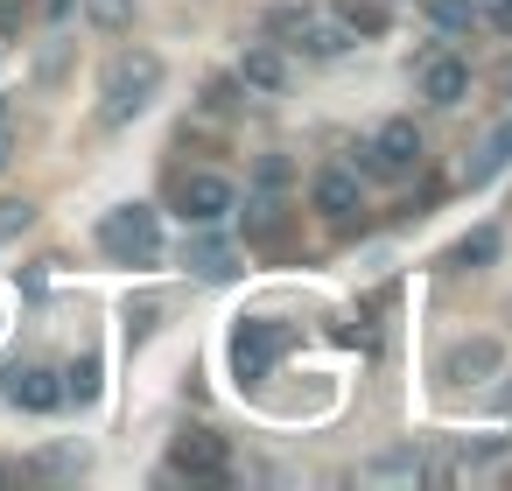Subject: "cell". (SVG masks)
<instances>
[{"instance_id":"obj_28","label":"cell","mask_w":512,"mask_h":491,"mask_svg":"<svg viewBox=\"0 0 512 491\" xmlns=\"http://www.w3.org/2000/svg\"><path fill=\"white\" fill-rule=\"evenodd\" d=\"M15 162V127H8V106H0V169Z\"/></svg>"},{"instance_id":"obj_20","label":"cell","mask_w":512,"mask_h":491,"mask_svg":"<svg viewBox=\"0 0 512 491\" xmlns=\"http://www.w3.org/2000/svg\"><path fill=\"white\" fill-rule=\"evenodd\" d=\"M64 400H78V407H92V400H99V358H92V351L64 372Z\"/></svg>"},{"instance_id":"obj_18","label":"cell","mask_w":512,"mask_h":491,"mask_svg":"<svg viewBox=\"0 0 512 491\" xmlns=\"http://www.w3.org/2000/svg\"><path fill=\"white\" fill-rule=\"evenodd\" d=\"M302 36H309V43H302L309 57H344V50H351V29H344V22H302Z\"/></svg>"},{"instance_id":"obj_19","label":"cell","mask_w":512,"mask_h":491,"mask_svg":"<svg viewBox=\"0 0 512 491\" xmlns=\"http://www.w3.org/2000/svg\"><path fill=\"white\" fill-rule=\"evenodd\" d=\"M337 22H344L351 36H386V8H379V0H344Z\"/></svg>"},{"instance_id":"obj_16","label":"cell","mask_w":512,"mask_h":491,"mask_svg":"<svg viewBox=\"0 0 512 491\" xmlns=\"http://www.w3.org/2000/svg\"><path fill=\"white\" fill-rule=\"evenodd\" d=\"M428 15H435V29H449V36H470V29L484 22L477 0H428Z\"/></svg>"},{"instance_id":"obj_14","label":"cell","mask_w":512,"mask_h":491,"mask_svg":"<svg viewBox=\"0 0 512 491\" xmlns=\"http://www.w3.org/2000/svg\"><path fill=\"white\" fill-rule=\"evenodd\" d=\"M498 246H505V239H498V225H477L470 239H456V246H449V267H456V274H477V267H491V260H498Z\"/></svg>"},{"instance_id":"obj_9","label":"cell","mask_w":512,"mask_h":491,"mask_svg":"<svg viewBox=\"0 0 512 491\" xmlns=\"http://www.w3.org/2000/svg\"><path fill=\"white\" fill-rule=\"evenodd\" d=\"M309 204H316L323 218L351 225V211H358V169H316V183H309Z\"/></svg>"},{"instance_id":"obj_1","label":"cell","mask_w":512,"mask_h":491,"mask_svg":"<svg viewBox=\"0 0 512 491\" xmlns=\"http://www.w3.org/2000/svg\"><path fill=\"white\" fill-rule=\"evenodd\" d=\"M155 92H162V57L155 50H120L106 64V78H99V120L127 127V120H141L155 106Z\"/></svg>"},{"instance_id":"obj_25","label":"cell","mask_w":512,"mask_h":491,"mask_svg":"<svg viewBox=\"0 0 512 491\" xmlns=\"http://www.w3.org/2000/svg\"><path fill=\"white\" fill-rule=\"evenodd\" d=\"M302 22H309V8H274V15H267V36H295Z\"/></svg>"},{"instance_id":"obj_13","label":"cell","mask_w":512,"mask_h":491,"mask_svg":"<svg viewBox=\"0 0 512 491\" xmlns=\"http://www.w3.org/2000/svg\"><path fill=\"white\" fill-rule=\"evenodd\" d=\"M246 239H253V246H281V239H288V204L253 197V204H246Z\"/></svg>"},{"instance_id":"obj_30","label":"cell","mask_w":512,"mask_h":491,"mask_svg":"<svg viewBox=\"0 0 512 491\" xmlns=\"http://www.w3.org/2000/svg\"><path fill=\"white\" fill-rule=\"evenodd\" d=\"M498 92H505V99H512V64H505V71H498Z\"/></svg>"},{"instance_id":"obj_4","label":"cell","mask_w":512,"mask_h":491,"mask_svg":"<svg viewBox=\"0 0 512 491\" xmlns=\"http://www.w3.org/2000/svg\"><path fill=\"white\" fill-rule=\"evenodd\" d=\"M414 169H421V134H414V120H386V127L358 148V176L400 183V176H414Z\"/></svg>"},{"instance_id":"obj_26","label":"cell","mask_w":512,"mask_h":491,"mask_svg":"<svg viewBox=\"0 0 512 491\" xmlns=\"http://www.w3.org/2000/svg\"><path fill=\"white\" fill-rule=\"evenodd\" d=\"M36 470H85V449H43Z\"/></svg>"},{"instance_id":"obj_24","label":"cell","mask_w":512,"mask_h":491,"mask_svg":"<svg viewBox=\"0 0 512 491\" xmlns=\"http://www.w3.org/2000/svg\"><path fill=\"white\" fill-rule=\"evenodd\" d=\"M204 106H211V113H232V106H239V78H211V85H204Z\"/></svg>"},{"instance_id":"obj_5","label":"cell","mask_w":512,"mask_h":491,"mask_svg":"<svg viewBox=\"0 0 512 491\" xmlns=\"http://www.w3.org/2000/svg\"><path fill=\"white\" fill-rule=\"evenodd\" d=\"M169 470L176 477H204V484H225V435H211V428H183L176 442H169Z\"/></svg>"},{"instance_id":"obj_17","label":"cell","mask_w":512,"mask_h":491,"mask_svg":"<svg viewBox=\"0 0 512 491\" xmlns=\"http://www.w3.org/2000/svg\"><path fill=\"white\" fill-rule=\"evenodd\" d=\"M85 22L99 36H127L134 29V0H85Z\"/></svg>"},{"instance_id":"obj_8","label":"cell","mask_w":512,"mask_h":491,"mask_svg":"<svg viewBox=\"0 0 512 491\" xmlns=\"http://www.w3.org/2000/svg\"><path fill=\"white\" fill-rule=\"evenodd\" d=\"M8 400H15L22 414H50V407H64V379L43 372V365H15V372H8Z\"/></svg>"},{"instance_id":"obj_15","label":"cell","mask_w":512,"mask_h":491,"mask_svg":"<svg viewBox=\"0 0 512 491\" xmlns=\"http://www.w3.org/2000/svg\"><path fill=\"white\" fill-rule=\"evenodd\" d=\"M183 267H190V274H204V281H225V274H239L225 239H190V246H183Z\"/></svg>"},{"instance_id":"obj_3","label":"cell","mask_w":512,"mask_h":491,"mask_svg":"<svg viewBox=\"0 0 512 491\" xmlns=\"http://www.w3.org/2000/svg\"><path fill=\"white\" fill-rule=\"evenodd\" d=\"M281 351H288V330L274 316H239L232 323V372H239V386H260Z\"/></svg>"},{"instance_id":"obj_27","label":"cell","mask_w":512,"mask_h":491,"mask_svg":"<svg viewBox=\"0 0 512 491\" xmlns=\"http://www.w3.org/2000/svg\"><path fill=\"white\" fill-rule=\"evenodd\" d=\"M260 183L281 190V183H288V155H267V162H260Z\"/></svg>"},{"instance_id":"obj_23","label":"cell","mask_w":512,"mask_h":491,"mask_svg":"<svg viewBox=\"0 0 512 491\" xmlns=\"http://www.w3.org/2000/svg\"><path fill=\"white\" fill-rule=\"evenodd\" d=\"M29 29V0H0V43H15Z\"/></svg>"},{"instance_id":"obj_6","label":"cell","mask_w":512,"mask_h":491,"mask_svg":"<svg viewBox=\"0 0 512 491\" xmlns=\"http://www.w3.org/2000/svg\"><path fill=\"white\" fill-rule=\"evenodd\" d=\"M176 204H183V218H190V225H218V218L232 211V183H225V176H211V169H197V176H183V183H176Z\"/></svg>"},{"instance_id":"obj_21","label":"cell","mask_w":512,"mask_h":491,"mask_svg":"<svg viewBox=\"0 0 512 491\" xmlns=\"http://www.w3.org/2000/svg\"><path fill=\"white\" fill-rule=\"evenodd\" d=\"M29 225H36V204H29V197H0V246L22 239Z\"/></svg>"},{"instance_id":"obj_22","label":"cell","mask_w":512,"mask_h":491,"mask_svg":"<svg viewBox=\"0 0 512 491\" xmlns=\"http://www.w3.org/2000/svg\"><path fill=\"white\" fill-rule=\"evenodd\" d=\"M155 316H162V302H155V295H148V302H127V337L141 344V337L155 330Z\"/></svg>"},{"instance_id":"obj_11","label":"cell","mask_w":512,"mask_h":491,"mask_svg":"<svg viewBox=\"0 0 512 491\" xmlns=\"http://www.w3.org/2000/svg\"><path fill=\"white\" fill-rule=\"evenodd\" d=\"M505 162H512V120H498V127L477 141V155L463 162V183H470V190H484V183H491Z\"/></svg>"},{"instance_id":"obj_7","label":"cell","mask_w":512,"mask_h":491,"mask_svg":"<svg viewBox=\"0 0 512 491\" xmlns=\"http://www.w3.org/2000/svg\"><path fill=\"white\" fill-rule=\"evenodd\" d=\"M498 365H505V344H498V337H463V344L442 358V379H449V386H477V379H491Z\"/></svg>"},{"instance_id":"obj_12","label":"cell","mask_w":512,"mask_h":491,"mask_svg":"<svg viewBox=\"0 0 512 491\" xmlns=\"http://www.w3.org/2000/svg\"><path fill=\"white\" fill-rule=\"evenodd\" d=\"M239 85H246V92H281V85H288V57H281L274 43H253V50L239 57Z\"/></svg>"},{"instance_id":"obj_29","label":"cell","mask_w":512,"mask_h":491,"mask_svg":"<svg viewBox=\"0 0 512 491\" xmlns=\"http://www.w3.org/2000/svg\"><path fill=\"white\" fill-rule=\"evenodd\" d=\"M491 29H505V36H512V0H491Z\"/></svg>"},{"instance_id":"obj_2","label":"cell","mask_w":512,"mask_h":491,"mask_svg":"<svg viewBox=\"0 0 512 491\" xmlns=\"http://www.w3.org/2000/svg\"><path fill=\"white\" fill-rule=\"evenodd\" d=\"M99 253L113 267H155L162 260V218L148 204H113L99 218Z\"/></svg>"},{"instance_id":"obj_31","label":"cell","mask_w":512,"mask_h":491,"mask_svg":"<svg viewBox=\"0 0 512 491\" xmlns=\"http://www.w3.org/2000/svg\"><path fill=\"white\" fill-rule=\"evenodd\" d=\"M0 477H8V470H0Z\"/></svg>"},{"instance_id":"obj_10","label":"cell","mask_w":512,"mask_h":491,"mask_svg":"<svg viewBox=\"0 0 512 491\" xmlns=\"http://www.w3.org/2000/svg\"><path fill=\"white\" fill-rule=\"evenodd\" d=\"M463 92H470V64H463V57H428V64H421V99L463 106Z\"/></svg>"}]
</instances>
